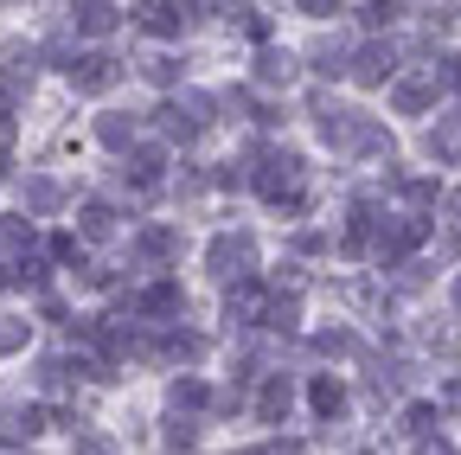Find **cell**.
<instances>
[{
	"label": "cell",
	"instance_id": "277c9868",
	"mask_svg": "<svg viewBox=\"0 0 461 455\" xmlns=\"http://www.w3.org/2000/svg\"><path fill=\"white\" fill-rule=\"evenodd\" d=\"M58 199H65V187H58V180H32V187H26V205H32V212H51Z\"/></svg>",
	"mask_w": 461,
	"mask_h": 455
},
{
	"label": "cell",
	"instance_id": "30bf717a",
	"mask_svg": "<svg viewBox=\"0 0 461 455\" xmlns=\"http://www.w3.org/2000/svg\"><path fill=\"white\" fill-rule=\"evenodd\" d=\"M0 180H7V154H0Z\"/></svg>",
	"mask_w": 461,
	"mask_h": 455
},
{
	"label": "cell",
	"instance_id": "7a4b0ae2",
	"mask_svg": "<svg viewBox=\"0 0 461 455\" xmlns=\"http://www.w3.org/2000/svg\"><path fill=\"white\" fill-rule=\"evenodd\" d=\"M71 84L77 90H109L115 84V65L109 59H84V65H71Z\"/></svg>",
	"mask_w": 461,
	"mask_h": 455
},
{
	"label": "cell",
	"instance_id": "3957f363",
	"mask_svg": "<svg viewBox=\"0 0 461 455\" xmlns=\"http://www.w3.org/2000/svg\"><path fill=\"white\" fill-rule=\"evenodd\" d=\"M115 26V7H109V0H84V7H77V32H109Z\"/></svg>",
	"mask_w": 461,
	"mask_h": 455
},
{
	"label": "cell",
	"instance_id": "52a82bcc",
	"mask_svg": "<svg viewBox=\"0 0 461 455\" xmlns=\"http://www.w3.org/2000/svg\"><path fill=\"white\" fill-rule=\"evenodd\" d=\"M442 411H448V417H461V372H455V378H442Z\"/></svg>",
	"mask_w": 461,
	"mask_h": 455
},
{
	"label": "cell",
	"instance_id": "ba28073f",
	"mask_svg": "<svg viewBox=\"0 0 461 455\" xmlns=\"http://www.w3.org/2000/svg\"><path fill=\"white\" fill-rule=\"evenodd\" d=\"M448 90H461V51L448 59Z\"/></svg>",
	"mask_w": 461,
	"mask_h": 455
},
{
	"label": "cell",
	"instance_id": "6da1fadb",
	"mask_svg": "<svg viewBox=\"0 0 461 455\" xmlns=\"http://www.w3.org/2000/svg\"><path fill=\"white\" fill-rule=\"evenodd\" d=\"M397 77V51L391 45H366L359 51V84H391Z\"/></svg>",
	"mask_w": 461,
	"mask_h": 455
},
{
	"label": "cell",
	"instance_id": "8992f818",
	"mask_svg": "<svg viewBox=\"0 0 461 455\" xmlns=\"http://www.w3.org/2000/svg\"><path fill=\"white\" fill-rule=\"evenodd\" d=\"M96 135H103L109 148H122V141H129V116H103V129H96Z\"/></svg>",
	"mask_w": 461,
	"mask_h": 455
},
{
	"label": "cell",
	"instance_id": "8fae6325",
	"mask_svg": "<svg viewBox=\"0 0 461 455\" xmlns=\"http://www.w3.org/2000/svg\"><path fill=\"white\" fill-rule=\"evenodd\" d=\"M0 282H7V276H0Z\"/></svg>",
	"mask_w": 461,
	"mask_h": 455
},
{
	"label": "cell",
	"instance_id": "5b68a950",
	"mask_svg": "<svg viewBox=\"0 0 461 455\" xmlns=\"http://www.w3.org/2000/svg\"><path fill=\"white\" fill-rule=\"evenodd\" d=\"M0 250H32V232L20 218H0Z\"/></svg>",
	"mask_w": 461,
	"mask_h": 455
},
{
	"label": "cell",
	"instance_id": "9c48e42d",
	"mask_svg": "<svg viewBox=\"0 0 461 455\" xmlns=\"http://www.w3.org/2000/svg\"><path fill=\"white\" fill-rule=\"evenodd\" d=\"M455 276H461V269H455ZM455 308H461V282H455Z\"/></svg>",
	"mask_w": 461,
	"mask_h": 455
}]
</instances>
